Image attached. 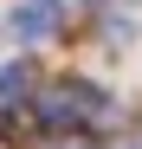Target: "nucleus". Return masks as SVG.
<instances>
[{"label": "nucleus", "mask_w": 142, "mask_h": 149, "mask_svg": "<svg viewBox=\"0 0 142 149\" xmlns=\"http://www.w3.org/2000/svg\"><path fill=\"white\" fill-rule=\"evenodd\" d=\"M39 123L45 130H84V123H116V104L97 91V84H84V78H65V84H45L39 91Z\"/></svg>", "instance_id": "obj_1"}, {"label": "nucleus", "mask_w": 142, "mask_h": 149, "mask_svg": "<svg viewBox=\"0 0 142 149\" xmlns=\"http://www.w3.org/2000/svg\"><path fill=\"white\" fill-rule=\"evenodd\" d=\"M58 26H65V0H26V7L13 13V33L26 39V45L32 39H52Z\"/></svg>", "instance_id": "obj_2"}, {"label": "nucleus", "mask_w": 142, "mask_h": 149, "mask_svg": "<svg viewBox=\"0 0 142 149\" xmlns=\"http://www.w3.org/2000/svg\"><path fill=\"white\" fill-rule=\"evenodd\" d=\"M39 84V71H32V58H13V65H0V110H13L19 97H26Z\"/></svg>", "instance_id": "obj_3"}, {"label": "nucleus", "mask_w": 142, "mask_h": 149, "mask_svg": "<svg viewBox=\"0 0 142 149\" xmlns=\"http://www.w3.org/2000/svg\"><path fill=\"white\" fill-rule=\"evenodd\" d=\"M19 130H26V117H13V110H0V136H7V143H19Z\"/></svg>", "instance_id": "obj_4"}, {"label": "nucleus", "mask_w": 142, "mask_h": 149, "mask_svg": "<svg viewBox=\"0 0 142 149\" xmlns=\"http://www.w3.org/2000/svg\"><path fill=\"white\" fill-rule=\"evenodd\" d=\"M58 149H97V143H84V136H71V143H58Z\"/></svg>", "instance_id": "obj_5"}]
</instances>
